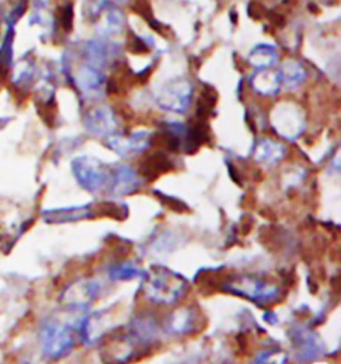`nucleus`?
<instances>
[{
	"instance_id": "10",
	"label": "nucleus",
	"mask_w": 341,
	"mask_h": 364,
	"mask_svg": "<svg viewBox=\"0 0 341 364\" xmlns=\"http://www.w3.org/2000/svg\"><path fill=\"white\" fill-rule=\"evenodd\" d=\"M170 168H172V163L167 158V155L163 152H156L149 155L146 161H141L139 176L147 181H153L160 175L170 171Z\"/></svg>"
},
{
	"instance_id": "6",
	"label": "nucleus",
	"mask_w": 341,
	"mask_h": 364,
	"mask_svg": "<svg viewBox=\"0 0 341 364\" xmlns=\"http://www.w3.org/2000/svg\"><path fill=\"white\" fill-rule=\"evenodd\" d=\"M75 178L88 193L106 191L109 171L95 159L79 158L72 163Z\"/></svg>"
},
{
	"instance_id": "13",
	"label": "nucleus",
	"mask_w": 341,
	"mask_h": 364,
	"mask_svg": "<svg viewBox=\"0 0 341 364\" xmlns=\"http://www.w3.org/2000/svg\"><path fill=\"white\" fill-rule=\"evenodd\" d=\"M87 127L94 134H108L114 129L112 115L107 109H95L92 114L87 117Z\"/></svg>"
},
{
	"instance_id": "11",
	"label": "nucleus",
	"mask_w": 341,
	"mask_h": 364,
	"mask_svg": "<svg viewBox=\"0 0 341 364\" xmlns=\"http://www.w3.org/2000/svg\"><path fill=\"white\" fill-rule=\"evenodd\" d=\"M163 99H164V107L173 111H184L188 107V100H190V88L185 87H172L167 88L163 92Z\"/></svg>"
},
{
	"instance_id": "18",
	"label": "nucleus",
	"mask_w": 341,
	"mask_h": 364,
	"mask_svg": "<svg viewBox=\"0 0 341 364\" xmlns=\"http://www.w3.org/2000/svg\"><path fill=\"white\" fill-rule=\"evenodd\" d=\"M62 24H63L65 31H71V27H72V10H71V6L65 7L63 15H62Z\"/></svg>"
},
{
	"instance_id": "9",
	"label": "nucleus",
	"mask_w": 341,
	"mask_h": 364,
	"mask_svg": "<svg viewBox=\"0 0 341 364\" xmlns=\"http://www.w3.org/2000/svg\"><path fill=\"white\" fill-rule=\"evenodd\" d=\"M95 205H75V207H63L43 211V220L51 225H62V223H72L85 219H91L95 214Z\"/></svg>"
},
{
	"instance_id": "4",
	"label": "nucleus",
	"mask_w": 341,
	"mask_h": 364,
	"mask_svg": "<svg viewBox=\"0 0 341 364\" xmlns=\"http://www.w3.org/2000/svg\"><path fill=\"white\" fill-rule=\"evenodd\" d=\"M102 294V284L99 280L82 278L72 282L63 289L60 295V303L68 310H85Z\"/></svg>"
},
{
	"instance_id": "12",
	"label": "nucleus",
	"mask_w": 341,
	"mask_h": 364,
	"mask_svg": "<svg viewBox=\"0 0 341 364\" xmlns=\"http://www.w3.org/2000/svg\"><path fill=\"white\" fill-rule=\"evenodd\" d=\"M144 271L134 262H120L108 269V278L112 282H128L141 278Z\"/></svg>"
},
{
	"instance_id": "2",
	"label": "nucleus",
	"mask_w": 341,
	"mask_h": 364,
	"mask_svg": "<svg viewBox=\"0 0 341 364\" xmlns=\"http://www.w3.org/2000/svg\"><path fill=\"white\" fill-rule=\"evenodd\" d=\"M141 279V294L155 306H172L183 299L188 291L187 279L163 266H152L144 271Z\"/></svg>"
},
{
	"instance_id": "15",
	"label": "nucleus",
	"mask_w": 341,
	"mask_h": 364,
	"mask_svg": "<svg viewBox=\"0 0 341 364\" xmlns=\"http://www.w3.org/2000/svg\"><path fill=\"white\" fill-rule=\"evenodd\" d=\"M95 214L100 216H109L112 219H126L128 216V208L126 204L103 202V203L95 204Z\"/></svg>"
},
{
	"instance_id": "8",
	"label": "nucleus",
	"mask_w": 341,
	"mask_h": 364,
	"mask_svg": "<svg viewBox=\"0 0 341 364\" xmlns=\"http://www.w3.org/2000/svg\"><path fill=\"white\" fill-rule=\"evenodd\" d=\"M291 339H292L293 348L296 350V355L301 360L318 359L320 355L324 353V344L320 341L319 336L308 328H304V327L292 328Z\"/></svg>"
},
{
	"instance_id": "1",
	"label": "nucleus",
	"mask_w": 341,
	"mask_h": 364,
	"mask_svg": "<svg viewBox=\"0 0 341 364\" xmlns=\"http://www.w3.org/2000/svg\"><path fill=\"white\" fill-rule=\"evenodd\" d=\"M217 289L266 307L278 304L284 299V289L254 274H225L223 271Z\"/></svg>"
},
{
	"instance_id": "3",
	"label": "nucleus",
	"mask_w": 341,
	"mask_h": 364,
	"mask_svg": "<svg viewBox=\"0 0 341 364\" xmlns=\"http://www.w3.org/2000/svg\"><path fill=\"white\" fill-rule=\"evenodd\" d=\"M77 338V323L71 324L58 318H47L39 331L43 355L53 360H59L71 353Z\"/></svg>"
},
{
	"instance_id": "5",
	"label": "nucleus",
	"mask_w": 341,
	"mask_h": 364,
	"mask_svg": "<svg viewBox=\"0 0 341 364\" xmlns=\"http://www.w3.org/2000/svg\"><path fill=\"white\" fill-rule=\"evenodd\" d=\"M205 319L196 304L183 306L173 311L164 321V331L173 336H190L202 331Z\"/></svg>"
},
{
	"instance_id": "14",
	"label": "nucleus",
	"mask_w": 341,
	"mask_h": 364,
	"mask_svg": "<svg viewBox=\"0 0 341 364\" xmlns=\"http://www.w3.org/2000/svg\"><path fill=\"white\" fill-rule=\"evenodd\" d=\"M283 154H284V151L281 149V146H278L271 140H263L255 151L257 161H263L266 164H274L280 161Z\"/></svg>"
},
{
	"instance_id": "16",
	"label": "nucleus",
	"mask_w": 341,
	"mask_h": 364,
	"mask_svg": "<svg viewBox=\"0 0 341 364\" xmlns=\"http://www.w3.org/2000/svg\"><path fill=\"white\" fill-rule=\"evenodd\" d=\"M276 55L274 53L272 47H266V46H260L254 50L251 60L254 65L260 67V68H266L271 65H274Z\"/></svg>"
},
{
	"instance_id": "7",
	"label": "nucleus",
	"mask_w": 341,
	"mask_h": 364,
	"mask_svg": "<svg viewBox=\"0 0 341 364\" xmlns=\"http://www.w3.org/2000/svg\"><path fill=\"white\" fill-rule=\"evenodd\" d=\"M141 178L129 167L117 166L109 171L107 190L112 196H126L138 193Z\"/></svg>"
},
{
	"instance_id": "17",
	"label": "nucleus",
	"mask_w": 341,
	"mask_h": 364,
	"mask_svg": "<svg viewBox=\"0 0 341 364\" xmlns=\"http://www.w3.org/2000/svg\"><path fill=\"white\" fill-rule=\"evenodd\" d=\"M131 35H132V38H129V41H128V48H129V51L134 53V54L147 53L148 46L144 43V41H141L140 38H138V36L134 35V33H131Z\"/></svg>"
}]
</instances>
